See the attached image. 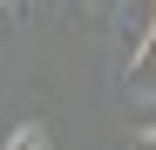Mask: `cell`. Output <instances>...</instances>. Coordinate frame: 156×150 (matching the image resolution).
Segmentation results:
<instances>
[{"mask_svg": "<svg viewBox=\"0 0 156 150\" xmlns=\"http://www.w3.org/2000/svg\"><path fill=\"white\" fill-rule=\"evenodd\" d=\"M129 89H136V96H156V34L129 55Z\"/></svg>", "mask_w": 156, "mask_h": 150, "instance_id": "cell-1", "label": "cell"}, {"mask_svg": "<svg viewBox=\"0 0 156 150\" xmlns=\"http://www.w3.org/2000/svg\"><path fill=\"white\" fill-rule=\"evenodd\" d=\"M0 150H55V143H48V123H14V137Z\"/></svg>", "mask_w": 156, "mask_h": 150, "instance_id": "cell-2", "label": "cell"}, {"mask_svg": "<svg viewBox=\"0 0 156 150\" xmlns=\"http://www.w3.org/2000/svg\"><path fill=\"white\" fill-rule=\"evenodd\" d=\"M136 150H156V123H143V130H136Z\"/></svg>", "mask_w": 156, "mask_h": 150, "instance_id": "cell-3", "label": "cell"}, {"mask_svg": "<svg viewBox=\"0 0 156 150\" xmlns=\"http://www.w3.org/2000/svg\"><path fill=\"white\" fill-rule=\"evenodd\" d=\"M0 7H27V0H0Z\"/></svg>", "mask_w": 156, "mask_h": 150, "instance_id": "cell-4", "label": "cell"}]
</instances>
